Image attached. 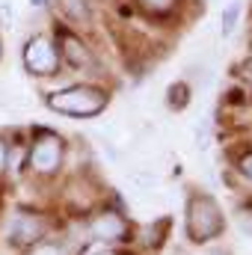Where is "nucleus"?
<instances>
[{
  "mask_svg": "<svg viewBox=\"0 0 252 255\" xmlns=\"http://www.w3.org/2000/svg\"><path fill=\"white\" fill-rule=\"evenodd\" d=\"M92 235L98 241H122L127 235V226L116 211H104L92 220Z\"/></svg>",
  "mask_w": 252,
  "mask_h": 255,
  "instance_id": "6",
  "label": "nucleus"
},
{
  "mask_svg": "<svg viewBox=\"0 0 252 255\" xmlns=\"http://www.w3.org/2000/svg\"><path fill=\"white\" fill-rule=\"evenodd\" d=\"M3 160H6V145H3V139H0V169H3Z\"/></svg>",
  "mask_w": 252,
  "mask_h": 255,
  "instance_id": "19",
  "label": "nucleus"
},
{
  "mask_svg": "<svg viewBox=\"0 0 252 255\" xmlns=\"http://www.w3.org/2000/svg\"><path fill=\"white\" fill-rule=\"evenodd\" d=\"M0 21L12 24V6H9V0H0Z\"/></svg>",
  "mask_w": 252,
  "mask_h": 255,
  "instance_id": "15",
  "label": "nucleus"
},
{
  "mask_svg": "<svg viewBox=\"0 0 252 255\" xmlns=\"http://www.w3.org/2000/svg\"><path fill=\"white\" fill-rule=\"evenodd\" d=\"M202 255H217V253H202Z\"/></svg>",
  "mask_w": 252,
  "mask_h": 255,
  "instance_id": "20",
  "label": "nucleus"
},
{
  "mask_svg": "<svg viewBox=\"0 0 252 255\" xmlns=\"http://www.w3.org/2000/svg\"><path fill=\"white\" fill-rule=\"evenodd\" d=\"M24 65H27V71H30V74H39V77L54 74V71H57V65H60V57H57V51H54L51 39H45V36L30 39V42H27V48H24Z\"/></svg>",
  "mask_w": 252,
  "mask_h": 255,
  "instance_id": "4",
  "label": "nucleus"
},
{
  "mask_svg": "<svg viewBox=\"0 0 252 255\" xmlns=\"http://www.w3.org/2000/svg\"><path fill=\"white\" fill-rule=\"evenodd\" d=\"M241 232L252 235V211H241Z\"/></svg>",
  "mask_w": 252,
  "mask_h": 255,
  "instance_id": "16",
  "label": "nucleus"
},
{
  "mask_svg": "<svg viewBox=\"0 0 252 255\" xmlns=\"http://www.w3.org/2000/svg\"><path fill=\"white\" fill-rule=\"evenodd\" d=\"M30 6L33 9H42V6H48V0H30Z\"/></svg>",
  "mask_w": 252,
  "mask_h": 255,
  "instance_id": "18",
  "label": "nucleus"
},
{
  "mask_svg": "<svg viewBox=\"0 0 252 255\" xmlns=\"http://www.w3.org/2000/svg\"><path fill=\"white\" fill-rule=\"evenodd\" d=\"M45 235V220L30 211H15L9 223V244L12 247H30Z\"/></svg>",
  "mask_w": 252,
  "mask_h": 255,
  "instance_id": "5",
  "label": "nucleus"
},
{
  "mask_svg": "<svg viewBox=\"0 0 252 255\" xmlns=\"http://www.w3.org/2000/svg\"><path fill=\"white\" fill-rule=\"evenodd\" d=\"M60 42H63V57L74 65V68H86V65H92V57H89L86 45H83L77 36H63Z\"/></svg>",
  "mask_w": 252,
  "mask_h": 255,
  "instance_id": "7",
  "label": "nucleus"
},
{
  "mask_svg": "<svg viewBox=\"0 0 252 255\" xmlns=\"http://www.w3.org/2000/svg\"><path fill=\"white\" fill-rule=\"evenodd\" d=\"M48 104L65 116H98L107 107V95L95 86H71L63 92H54Z\"/></svg>",
  "mask_w": 252,
  "mask_h": 255,
  "instance_id": "2",
  "label": "nucleus"
},
{
  "mask_svg": "<svg viewBox=\"0 0 252 255\" xmlns=\"http://www.w3.org/2000/svg\"><path fill=\"white\" fill-rule=\"evenodd\" d=\"M190 101V89L184 83H175V86H169V95H166V104L172 107V110H184Z\"/></svg>",
  "mask_w": 252,
  "mask_h": 255,
  "instance_id": "9",
  "label": "nucleus"
},
{
  "mask_svg": "<svg viewBox=\"0 0 252 255\" xmlns=\"http://www.w3.org/2000/svg\"><path fill=\"white\" fill-rule=\"evenodd\" d=\"M154 181H157V178H154L151 172H136V175H133V184H136V187H154Z\"/></svg>",
  "mask_w": 252,
  "mask_h": 255,
  "instance_id": "13",
  "label": "nucleus"
},
{
  "mask_svg": "<svg viewBox=\"0 0 252 255\" xmlns=\"http://www.w3.org/2000/svg\"><path fill=\"white\" fill-rule=\"evenodd\" d=\"M145 12H154V15H166L172 6H175V0H136Z\"/></svg>",
  "mask_w": 252,
  "mask_h": 255,
  "instance_id": "11",
  "label": "nucleus"
},
{
  "mask_svg": "<svg viewBox=\"0 0 252 255\" xmlns=\"http://www.w3.org/2000/svg\"><path fill=\"white\" fill-rule=\"evenodd\" d=\"M238 166H241L244 178H250V181H252V151H250V154H244V157L238 160Z\"/></svg>",
  "mask_w": 252,
  "mask_h": 255,
  "instance_id": "14",
  "label": "nucleus"
},
{
  "mask_svg": "<svg viewBox=\"0 0 252 255\" xmlns=\"http://www.w3.org/2000/svg\"><path fill=\"white\" fill-rule=\"evenodd\" d=\"M238 18H241V3L235 0V3H229V6H226V12H223V21H220V27H223V36H232V30H235Z\"/></svg>",
  "mask_w": 252,
  "mask_h": 255,
  "instance_id": "10",
  "label": "nucleus"
},
{
  "mask_svg": "<svg viewBox=\"0 0 252 255\" xmlns=\"http://www.w3.org/2000/svg\"><path fill=\"white\" fill-rule=\"evenodd\" d=\"M30 163L42 175L57 172V166L63 163V139L54 130H39L36 133V142L30 148Z\"/></svg>",
  "mask_w": 252,
  "mask_h": 255,
  "instance_id": "3",
  "label": "nucleus"
},
{
  "mask_svg": "<svg viewBox=\"0 0 252 255\" xmlns=\"http://www.w3.org/2000/svg\"><path fill=\"white\" fill-rule=\"evenodd\" d=\"M187 232L196 244H205L211 238H217L223 232V211L220 205L205 196V193H193L187 202Z\"/></svg>",
  "mask_w": 252,
  "mask_h": 255,
  "instance_id": "1",
  "label": "nucleus"
},
{
  "mask_svg": "<svg viewBox=\"0 0 252 255\" xmlns=\"http://www.w3.org/2000/svg\"><path fill=\"white\" fill-rule=\"evenodd\" d=\"M30 255H65V250L57 244H39V247H33Z\"/></svg>",
  "mask_w": 252,
  "mask_h": 255,
  "instance_id": "12",
  "label": "nucleus"
},
{
  "mask_svg": "<svg viewBox=\"0 0 252 255\" xmlns=\"http://www.w3.org/2000/svg\"><path fill=\"white\" fill-rule=\"evenodd\" d=\"M60 9H63L65 18H71V21H86L89 18L86 0H60Z\"/></svg>",
  "mask_w": 252,
  "mask_h": 255,
  "instance_id": "8",
  "label": "nucleus"
},
{
  "mask_svg": "<svg viewBox=\"0 0 252 255\" xmlns=\"http://www.w3.org/2000/svg\"><path fill=\"white\" fill-rule=\"evenodd\" d=\"M21 151H24V148H18V145L9 151V166H12V169H18V166H21Z\"/></svg>",
  "mask_w": 252,
  "mask_h": 255,
  "instance_id": "17",
  "label": "nucleus"
}]
</instances>
